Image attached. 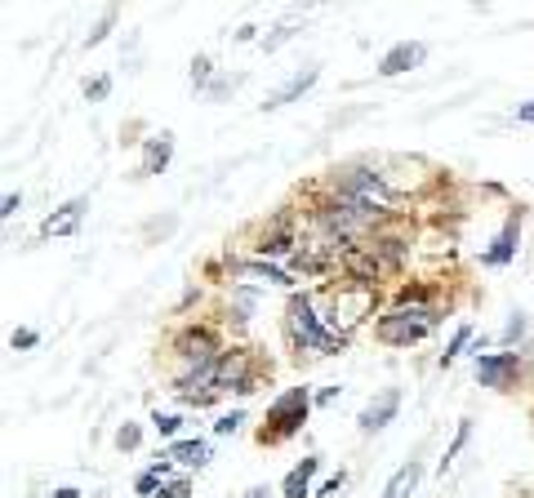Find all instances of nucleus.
Wrapping results in <instances>:
<instances>
[{
  "label": "nucleus",
  "instance_id": "58836bf2",
  "mask_svg": "<svg viewBox=\"0 0 534 498\" xmlns=\"http://www.w3.org/2000/svg\"><path fill=\"white\" fill-rule=\"evenodd\" d=\"M245 498H272V490H267V485H254V490H245Z\"/></svg>",
  "mask_w": 534,
  "mask_h": 498
},
{
  "label": "nucleus",
  "instance_id": "1a4fd4ad",
  "mask_svg": "<svg viewBox=\"0 0 534 498\" xmlns=\"http://www.w3.org/2000/svg\"><path fill=\"white\" fill-rule=\"evenodd\" d=\"M85 214H89V196H72V201L58 205L54 214L41 223V236H45V241H67V236L81 232Z\"/></svg>",
  "mask_w": 534,
  "mask_h": 498
},
{
  "label": "nucleus",
  "instance_id": "412c9836",
  "mask_svg": "<svg viewBox=\"0 0 534 498\" xmlns=\"http://www.w3.org/2000/svg\"><path fill=\"white\" fill-rule=\"evenodd\" d=\"M468 441H472V418H463V423H459V432H454V441L445 445V454H441V472L454 463V458L463 454V445H468Z\"/></svg>",
  "mask_w": 534,
  "mask_h": 498
},
{
  "label": "nucleus",
  "instance_id": "aec40b11",
  "mask_svg": "<svg viewBox=\"0 0 534 498\" xmlns=\"http://www.w3.org/2000/svg\"><path fill=\"white\" fill-rule=\"evenodd\" d=\"M183 423L187 418L183 414H165V410H156L152 414V427H156V436H161V441H183Z\"/></svg>",
  "mask_w": 534,
  "mask_h": 498
},
{
  "label": "nucleus",
  "instance_id": "c9c22d12",
  "mask_svg": "<svg viewBox=\"0 0 534 498\" xmlns=\"http://www.w3.org/2000/svg\"><path fill=\"white\" fill-rule=\"evenodd\" d=\"M254 36H259V27H254V23H245V27H241V32H236V45H245V41H254Z\"/></svg>",
  "mask_w": 534,
  "mask_h": 498
},
{
  "label": "nucleus",
  "instance_id": "dca6fc26",
  "mask_svg": "<svg viewBox=\"0 0 534 498\" xmlns=\"http://www.w3.org/2000/svg\"><path fill=\"white\" fill-rule=\"evenodd\" d=\"M165 458H174V463H183V467H205L214 458V450H210V441H201V436H183V441L165 445Z\"/></svg>",
  "mask_w": 534,
  "mask_h": 498
},
{
  "label": "nucleus",
  "instance_id": "423d86ee",
  "mask_svg": "<svg viewBox=\"0 0 534 498\" xmlns=\"http://www.w3.org/2000/svg\"><path fill=\"white\" fill-rule=\"evenodd\" d=\"M477 361V383L490 392H512L526 378V356L521 352H472Z\"/></svg>",
  "mask_w": 534,
  "mask_h": 498
},
{
  "label": "nucleus",
  "instance_id": "4c0bfd02",
  "mask_svg": "<svg viewBox=\"0 0 534 498\" xmlns=\"http://www.w3.org/2000/svg\"><path fill=\"white\" fill-rule=\"evenodd\" d=\"M521 356H526V378L534 383V343H530V347H526V352H521Z\"/></svg>",
  "mask_w": 534,
  "mask_h": 498
},
{
  "label": "nucleus",
  "instance_id": "b1692460",
  "mask_svg": "<svg viewBox=\"0 0 534 498\" xmlns=\"http://www.w3.org/2000/svg\"><path fill=\"white\" fill-rule=\"evenodd\" d=\"M526 330H530V321H526V316H521V312H512V316H508V325H503V330H499V347H503V352H508V347L517 343V338L526 334Z\"/></svg>",
  "mask_w": 534,
  "mask_h": 498
},
{
  "label": "nucleus",
  "instance_id": "9b49d317",
  "mask_svg": "<svg viewBox=\"0 0 534 498\" xmlns=\"http://www.w3.org/2000/svg\"><path fill=\"white\" fill-rule=\"evenodd\" d=\"M423 63H428V45L423 41H401V45H392L388 54L379 58L374 72H379L383 81H392V76H405V72H414V67H423Z\"/></svg>",
  "mask_w": 534,
  "mask_h": 498
},
{
  "label": "nucleus",
  "instance_id": "a878e982",
  "mask_svg": "<svg viewBox=\"0 0 534 498\" xmlns=\"http://www.w3.org/2000/svg\"><path fill=\"white\" fill-rule=\"evenodd\" d=\"M294 36H299V23H294V18H290V23H276L272 36H263V49L272 54V49H281L285 41H294Z\"/></svg>",
  "mask_w": 534,
  "mask_h": 498
},
{
  "label": "nucleus",
  "instance_id": "6ab92c4d",
  "mask_svg": "<svg viewBox=\"0 0 534 498\" xmlns=\"http://www.w3.org/2000/svg\"><path fill=\"white\" fill-rule=\"evenodd\" d=\"M472 338H477V330H472V321H463L459 330L450 334V343H445V352L437 356V370H450V365L459 361L463 352H468V343H472Z\"/></svg>",
  "mask_w": 534,
  "mask_h": 498
},
{
  "label": "nucleus",
  "instance_id": "c756f323",
  "mask_svg": "<svg viewBox=\"0 0 534 498\" xmlns=\"http://www.w3.org/2000/svg\"><path fill=\"white\" fill-rule=\"evenodd\" d=\"M236 85H241V76H214V85L205 89V98H210V103H219V98H227Z\"/></svg>",
  "mask_w": 534,
  "mask_h": 498
},
{
  "label": "nucleus",
  "instance_id": "ddd939ff",
  "mask_svg": "<svg viewBox=\"0 0 534 498\" xmlns=\"http://www.w3.org/2000/svg\"><path fill=\"white\" fill-rule=\"evenodd\" d=\"M321 463L325 458L321 454H308V458H299V463L290 467V472H285V481H281V498H312V476L321 472Z\"/></svg>",
  "mask_w": 534,
  "mask_h": 498
},
{
  "label": "nucleus",
  "instance_id": "9d476101",
  "mask_svg": "<svg viewBox=\"0 0 534 498\" xmlns=\"http://www.w3.org/2000/svg\"><path fill=\"white\" fill-rule=\"evenodd\" d=\"M521 223H526V214H521V209H512L508 223H503L499 236H494V245L481 254V263H486V267H508L512 258H517V249H521Z\"/></svg>",
  "mask_w": 534,
  "mask_h": 498
},
{
  "label": "nucleus",
  "instance_id": "5701e85b",
  "mask_svg": "<svg viewBox=\"0 0 534 498\" xmlns=\"http://www.w3.org/2000/svg\"><path fill=\"white\" fill-rule=\"evenodd\" d=\"M138 445H143V427H138V423H121V427H116V450L134 454Z\"/></svg>",
  "mask_w": 534,
  "mask_h": 498
},
{
  "label": "nucleus",
  "instance_id": "393cba45",
  "mask_svg": "<svg viewBox=\"0 0 534 498\" xmlns=\"http://www.w3.org/2000/svg\"><path fill=\"white\" fill-rule=\"evenodd\" d=\"M116 18H121V9H116V5H107V9H103V18H98V27L85 36V45H89V49H94V45H103V41H107V32H112V23H116Z\"/></svg>",
  "mask_w": 534,
  "mask_h": 498
},
{
  "label": "nucleus",
  "instance_id": "6e6552de",
  "mask_svg": "<svg viewBox=\"0 0 534 498\" xmlns=\"http://www.w3.org/2000/svg\"><path fill=\"white\" fill-rule=\"evenodd\" d=\"M397 414H401V387H383V392L374 396L361 414H356V432L374 436V432H383V427H388Z\"/></svg>",
  "mask_w": 534,
  "mask_h": 498
},
{
  "label": "nucleus",
  "instance_id": "f03ea898",
  "mask_svg": "<svg viewBox=\"0 0 534 498\" xmlns=\"http://www.w3.org/2000/svg\"><path fill=\"white\" fill-rule=\"evenodd\" d=\"M437 325H441V312L428 303V294L423 290H401L397 307L374 321V338L388 343V347H414V343H423V338L437 330Z\"/></svg>",
  "mask_w": 534,
  "mask_h": 498
},
{
  "label": "nucleus",
  "instance_id": "7ed1b4c3",
  "mask_svg": "<svg viewBox=\"0 0 534 498\" xmlns=\"http://www.w3.org/2000/svg\"><path fill=\"white\" fill-rule=\"evenodd\" d=\"M312 405H316V396L308 387H285V392L267 405L263 427H259V445H281V441H290L294 432H303Z\"/></svg>",
  "mask_w": 534,
  "mask_h": 498
},
{
  "label": "nucleus",
  "instance_id": "72a5a7b5",
  "mask_svg": "<svg viewBox=\"0 0 534 498\" xmlns=\"http://www.w3.org/2000/svg\"><path fill=\"white\" fill-rule=\"evenodd\" d=\"M517 125H534V98H530V103H521V107H517Z\"/></svg>",
  "mask_w": 534,
  "mask_h": 498
},
{
  "label": "nucleus",
  "instance_id": "0eeeda50",
  "mask_svg": "<svg viewBox=\"0 0 534 498\" xmlns=\"http://www.w3.org/2000/svg\"><path fill=\"white\" fill-rule=\"evenodd\" d=\"M294 245H299V232H294V218L290 214H276L272 223H267V232L254 241V258H285L294 254Z\"/></svg>",
  "mask_w": 534,
  "mask_h": 498
},
{
  "label": "nucleus",
  "instance_id": "7c9ffc66",
  "mask_svg": "<svg viewBox=\"0 0 534 498\" xmlns=\"http://www.w3.org/2000/svg\"><path fill=\"white\" fill-rule=\"evenodd\" d=\"M241 423H245V410L219 414V423H214V436H232V432H241Z\"/></svg>",
  "mask_w": 534,
  "mask_h": 498
},
{
  "label": "nucleus",
  "instance_id": "473e14b6",
  "mask_svg": "<svg viewBox=\"0 0 534 498\" xmlns=\"http://www.w3.org/2000/svg\"><path fill=\"white\" fill-rule=\"evenodd\" d=\"M18 209H23V196H18V192H9V196H5V205H0V218H5V223H9V218H14Z\"/></svg>",
  "mask_w": 534,
  "mask_h": 498
},
{
  "label": "nucleus",
  "instance_id": "2f4dec72",
  "mask_svg": "<svg viewBox=\"0 0 534 498\" xmlns=\"http://www.w3.org/2000/svg\"><path fill=\"white\" fill-rule=\"evenodd\" d=\"M36 343H41V334L36 330H14L9 334V347H14V352H32Z\"/></svg>",
  "mask_w": 534,
  "mask_h": 498
},
{
  "label": "nucleus",
  "instance_id": "f8f14e48",
  "mask_svg": "<svg viewBox=\"0 0 534 498\" xmlns=\"http://www.w3.org/2000/svg\"><path fill=\"white\" fill-rule=\"evenodd\" d=\"M321 81V67H303V72H294L290 81H285L281 89H272L267 94V103H263V112H281V107H290V103H299L303 94H312V85Z\"/></svg>",
  "mask_w": 534,
  "mask_h": 498
},
{
  "label": "nucleus",
  "instance_id": "f257e3e1",
  "mask_svg": "<svg viewBox=\"0 0 534 498\" xmlns=\"http://www.w3.org/2000/svg\"><path fill=\"white\" fill-rule=\"evenodd\" d=\"M285 343L294 347V352H312V356H339L348 352V338H339L325 325V316L316 312V298L294 290L285 298Z\"/></svg>",
  "mask_w": 534,
  "mask_h": 498
},
{
  "label": "nucleus",
  "instance_id": "39448f33",
  "mask_svg": "<svg viewBox=\"0 0 534 498\" xmlns=\"http://www.w3.org/2000/svg\"><path fill=\"white\" fill-rule=\"evenodd\" d=\"M170 352L183 361V370H196V365L219 361L227 347H219V334H214L210 325H178L170 338Z\"/></svg>",
  "mask_w": 534,
  "mask_h": 498
},
{
  "label": "nucleus",
  "instance_id": "f3484780",
  "mask_svg": "<svg viewBox=\"0 0 534 498\" xmlns=\"http://www.w3.org/2000/svg\"><path fill=\"white\" fill-rule=\"evenodd\" d=\"M419 481H423V463L410 458V463H401L397 472H392V481L383 485V498H410L414 490H419Z\"/></svg>",
  "mask_w": 534,
  "mask_h": 498
},
{
  "label": "nucleus",
  "instance_id": "cd10ccee",
  "mask_svg": "<svg viewBox=\"0 0 534 498\" xmlns=\"http://www.w3.org/2000/svg\"><path fill=\"white\" fill-rule=\"evenodd\" d=\"M343 485H348V472H343V467H339V472H334V476H325V481L316 485V490H312V498H334V494L343 490Z\"/></svg>",
  "mask_w": 534,
  "mask_h": 498
},
{
  "label": "nucleus",
  "instance_id": "4468645a",
  "mask_svg": "<svg viewBox=\"0 0 534 498\" xmlns=\"http://www.w3.org/2000/svg\"><path fill=\"white\" fill-rule=\"evenodd\" d=\"M170 161H174V134H170V129H161V134H152L143 143V165H138V174H143V178L165 174Z\"/></svg>",
  "mask_w": 534,
  "mask_h": 498
},
{
  "label": "nucleus",
  "instance_id": "f704fd0d",
  "mask_svg": "<svg viewBox=\"0 0 534 498\" xmlns=\"http://www.w3.org/2000/svg\"><path fill=\"white\" fill-rule=\"evenodd\" d=\"M339 392H343V387H321V392H316V405H330Z\"/></svg>",
  "mask_w": 534,
  "mask_h": 498
},
{
  "label": "nucleus",
  "instance_id": "e433bc0d",
  "mask_svg": "<svg viewBox=\"0 0 534 498\" xmlns=\"http://www.w3.org/2000/svg\"><path fill=\"white\" fill-rule=\"evenodd\" d=\"M49 498H81V490H76V485H58V490L49 494Z\"/></svg>",
  "mask_w": 534,
  "mask_h": 498
},
{
  "label": "nucleus",
  "instance_id": "bb28decb",
  "mask_svg": "<svg viewBox=\"0 0 534 498\" xmlns=\"http://www.w3.org/2000/svg\"><path fill=\"white\" fill-rule=\"evenodd\" d=\"M156 498H192V476H174V481H165Z\"/></svg>",
  "mask_w": 534,
  "mask_h": 498
},
{
  "label": "nucleus",
  "instance_id": "a211bd4d",
  "mask_svg": "<svg viewBox=\"0 0 534 498\" xmlns=\"http://www.w3.org/2000/svg\"><path fill=\"white\" fill-rule=\"evenodd\" d=\"M174 458H156L152 467H143V472H138V481H134V494H143V498H156V490H161L165 481H174Z\"/></svg>",
  "mask_w": 534,
  "mask_h": 498
},
{
  "label": "nucleus",
  "instance_id": "c85d7f7f",
  "mask_svg": "<svg viewBox=\"0 0 534 498\" xmlns=\"http://www.w3.org/2000/svg\"><path fill=\"white\" fill-rule=\"evenodd\" d=\"M107 94H112V76H94V81H85V98H89V103H103V98Z\"/></svg>",
  "mask_w": 534,
  "mask_h": 498
},
{
  "label": "nucleus",
  "instance_id": "4be33fe9",
  "mask_svg": "<svg viewBox=\"0 0 534 498\" xmlns=\"http://www.w3.org/2000/svg\"><path fill=\"white\" fill-rule=\"evenodd\" d=\"M214 85V63H210V54H196L192 58V89H210Z\"/></svg>",
  "mask_w": 534,
  "mask_h": 498
},
{
  "label": "nucleus",
  "instance_id": "2eb2a0df",
  "mask_svg": "<svg viewBox=\"0 0 534 498\" xmlns=\"http://www.w3.org/2000/svg\"><path fill=\"white\" fill-rule=\"evenodd\" d=\"M227 267H232V276H259V281L281 285V290L294 294V276L281 272V267H272V263H263V258H227Z\"/></svg>",
  "mask_w": 534,
  "mask_h": 498
},
{
  "label": "nucleus",
  "instance_id": "20e7f679",
  "mask_svg": "<svg viewBox=\"0 0 534 498\" xmlns=\"http://www.w3.org/2000/svg\"><path fill=\"white\" fill-rule=\"evenodd\" d=\"M374 312V290H365V285H339V290H334V303L325 307V325H330L334 334L339 338H348L352 343V334H356V325L365 321V316Z\"/></svg>",
  "mask_w": 534,
  "mask_h": 498
}]
</instances>
